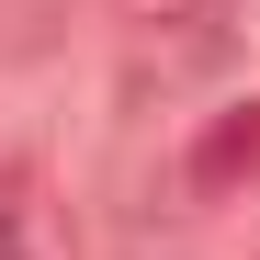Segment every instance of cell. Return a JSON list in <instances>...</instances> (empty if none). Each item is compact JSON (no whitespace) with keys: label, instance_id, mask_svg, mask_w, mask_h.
Instances as JSON below:
<instances>
[{"label":"cell","instance_id":"2","mask_svg":"<svg viewBox=\"0 0 260 260\" xmlns=\"http://www.w3.org/2000/svg\"><path fill=\"white\" fill-rule=\"evenodd\" d=\"M136 46H181V57H215V12L226 0H113Z\"/></svg>","mask_w":260,"mask_h":260},{"label":"cell","instance_id":"3","mask_svg":"<svg viewBox=\"0 0 260 260\" xmlns=\"http://www.w3.org/2000/svg\"><path fill=\"white\" fill-rule=\"evenodd\" d=\"M0 260H23V226H12V215H0Z\"/></svg>","mask_w":260,"mask_h":260},{"label":"cell","instance_id":"1","mask_svg":"<svg viewBox=\"0 0 260 260\" xmlns=\"http://www.w3.org/2000/svg\"><path fill=\"white\" fill-rule=\"evenodd\" d=\"M249 181H260V102H226L192 136V192H249Z\"/></svg>","mask_w":260,"mask_h":260}]
</instances>
